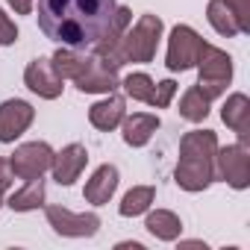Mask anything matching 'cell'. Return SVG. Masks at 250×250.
<instances>
[{"label": "cell", "instance_id": "30", "mask_svg": "<svg viewBox=\"0 0 250 250\" xmlns=\"http://www.w3.org/2000/svg\"><path fill=\"white\" fill-rule=\"evenodd\" d=\"M180 247H203V250H206L203 241H180Z\"/></svg>", "mask_w": 250, "mask_h": 250}, {"label": "cell", "instance_id": "20", "mask_svg": "<svg viewBox=\"0 0 250 250\" xmlns=\"http://www.w3.org/2000/svg\"><path fill=\"white\" fill-rule=\"evenodd\" d=\"M206 21H209V27H212L218 36H224V39L241 36V27H238L232 9L224 3V0H209V3H206Z\"/></svg>", "mask_w": 250, "mask_h": 250}, {"label": "cell", "instance_id": "1", "mask_svg": "<svg viewBox=\"0 0 250 250\" xmlns=\"http://www.w3.org/2000/svg\"><path fill=\"white\" fill-rule=\"evenodd\" d=\"M115 6V0H36V18L50 42L91 50L109 33Z\"/></svg>", "mask_w": 250, "mask_h": 250}, {"label": "cell", "instance_id": "13", "mask_svg": "<svg viewBox=\"0 0 250 250\" xmlns=\"http://www.w3.org/2000/svg\"><path fill=\"white\" fill-rule=\"evenodd\" d=\"M74 83H77V88H80L83 94H112V91L121 88L118 71L109 68V65H103L97 56H94V62L88 65V71H85L83 77H77Z\"/></svg>", "mask_w": 250, "mask_h": 250}, {"label": "cell", "instance_id": "23", "mask_svg": "<svg viewBox=\"0 0 250 250\" xmlns=\"http://www.w3.org/2000/svg\"><path fill=\"white\" fill-rule=\"evenodd\" d=\"M153 80H150V74H145V71H136V74H127L121 80V88H124V94H127L130 100H139V103H147L150 100V94H153Z\"/></svg>", "mask_w": 250, "mask_h": 250}, {"label": "cell", "instance_id": "15", "mask_svg": "<svg viewBox=\"0 0 250 250\" xmlns=\"http://www.w3.org/2000/svg\"><path fill=\"white\" fill-rule=\"evenodd\" d=\"M159 115H150V112H133V115H124L121 121V136H124V145L130 147H145L153 133L159 130Z\"/></svg>", "mask_w": 250, "mask_h": 250}, {"label": "cell", "instance_id": "5", "mask_svg": "<svg viewBox=\"0 0 250 250\" xmlns=\"http://www.w3.org/2000/svg\"><path fill=\"white\" fill-rule=\"evenodd\" d=\"M215 180H224L229 188H250V150L247 145H227L215 153Z\"/></svg>", "mask_w": 250, "mask_h": 250}, {"label": "cell", "instance_id": "9", "mask_svg": "<svg viewBox=\"0 0 250 250\" xmlns=\"http://www.w3.org/2000/svg\"><path fill=\"white\" fill-rule=\"evenodd\" d=\"M36 121V109L33 103L12 97L0 103V145H12L15 139H21Z\"/></svg>", "mask_w": 250, "mask_h": 250}, {"label": "cell", "instance_id": "4", "mask_svg": "<svg viewBox=\"0 0 250 250\" xmlns=\"http://www.w3.org/2000/svg\"><path fill=\"white\" fill-rule=\"evenodd\" d=\"M197 88L209 97V100H218L221 94H227V85L232 83V59L227 50L203 42L200 47V56H197Z\"/></svg>", "mask_w": 250, "mask_h": 250}, {"label": "cell", "instance_id": "2", "mask_svg": "<svg viewBox=\"0 0 250 250\" xmlns=\"http://www.w3.org/2000/svg\"><path fill=\"white\" fill-rule=\"evenodd\" d=\"M218 136L215 130H191L180 139V162L174 168V183L197 194L215 183V153H218Z\"/></svg>", "mask_w": 250, "mask_h": 250}, {"label": "cell", "instance_id": "12", "mask_svg": "<svg viewBox=\"0 0 250 250\" xmlns=\"http://www.w3.org/2000/svg\"><path fill=\"white\" fill-rule=\"evenodd\" d=\"M124 115H127V100H124L121 94H106L103 100H97L91 109H88V121H91V127L100 130V133H112L121 127V121Z\"/></svg>", "mask_w": 250, "mask_h": 250}, {"label": "cell", "instance_id": "28", "mask_svg": "<svg viewBox=\"0 0 250 250\" xmlns=\"http://www.w3.org/2000/svg\"><path fill=\"white\" fill-rule=\"evenodd\" d=\"M6 3L12 6L15 15H33V9H36V0H6Z\"/></svg>", "mask_w": 250, "mask_h": 250}, {"label": "cell", "instance_id": "7", "mask_svg": "<svg viewBox=\"0 0 250 250\" xmlns=\"http://www.w3.org/2000/svg\"><path fill=\"white\" fill-rule=\"evenodd\" d=\"M44 215L53 232L65 238H91L100 229L97 212H71L68 206H44Z\"/></svg>", "mask_w": 250, "mask_h": 250}, {"label": "cell", "instance_id": "24", "mask_svg": "<svg viewBox=\"0 0 250 250\" xmlns=\"http://www.w3.org/2000/svg\"><path fill=\"white\" fill-rule=\"evenodd\" d=\"M174 97H177V83H174V80H162V83L153 85V94H150L147 103H150L153 109H168Z\"/></svg>", "mask_w": 250, "mask_h": 250}, {"label": "cell", "instance_id": "17", "mask_svg": "<svg viewBox=\"0 0 250 250\" xmlns=\"http://www.w3.org/2000/svg\"><path fill=\"white\" fill-rule=\"evenodd\" d=\"M50 62H53V68H56V74L62 80H77V77H83L88 71V65L94 62V53L91 50L85 53L80 47H59L50 56Z\"/></svg>", "mask_w": 250, "mask_h": 250}, {"label": "cell", "instance_id": "3", "mask_svg": "<svg viewBox=\"0 0 250 250\" xmlns=\"http://www.w3.org/2000/svg\"><path fill=\"white\" fill-rule=\"evenodd\" d=\"M162 33H165V24L159 15H142L136 24H130V30L121 36V47H124V56H127V65L130 62H139V65H147L156 59V47L162 42Z\"/></svg>", "mask_w": 250, "mask_h": 250}, {"label": "cell", "instance_id": "14", "mask_svg": "<svg viewBox=\"0 0 250 250\" xmlns=\"http://www.w3.org/2000/svg\"><path fill=\"white\" fill-rule=\"evenodd\" d=\"M118 183H121L118 168L109 165V162L100 165V168L88 177V183H85V188H83L85 203H91V206H106V203L112 200V194L118 191Z\"/></svg>", "mask_w": 250, "mask_h": 250}, {"label": "cell", "instance_id": "16", "mask_svg": "<svg viewBox=\"0 0 250 250\" xmlns=\"http://www.w3.org/2000/svg\"><path fill=\"white\" fill-rule=\"evenodd\" d=\"M221 121L227 124V127L238 136V142L244 145L247 136H250V97L241 94V91L229 94L224 100V106H221Z\"/></svg>", "mask_w": 250, "mask_h": 250}, {"label": "cell", "instance_id": "8", "mask_svg": "<svg viewBox=\"0 0 250 250\" xmlns=\"http://www.w3.org/2000/svg\"><path fill=\"white\" fill-rule=\"evenodd\" d=\"M9 165H12V174L18 180L44 177L50 171V165H53V147L47 142H24L9 156Z\"/></svg>", "mask_w": 250, "mask_h": 250}, {"label": "cell", "instance_id": "10", "mask_svg": "<svg viewBox=\"0 0 250 250\" xmlns=\"http://www.w3.org/2000/svg\"><path fill=\"white\" fill-rule=\"evenodd\" d=\"M24 85H27L33 94H39L42 100H56V97H62V91H65V80L56 74L50 56H39V59H33V62L24 68Z\"/></svg>", "mask_w": 250, "mask_h": 250}, {"label": "cell", "instance_id": "11", "mask_svg": "<svg viewBox=\"0 0 250 250\" xmlns=\"http://www.w3.org/2000/svg\"><path fill=\"white\" fill-rule=\"evenodd\" d=\"M85 165H88V150H85V145H80V142H71V145H65L59 153H53V165H50V174H53V180L59 183V186H74L77 180H80V174L85 171Z\"/></svg>", "mask_w": 250, "mask_h": 250}, {"label": "cell", "instance_id": "25", "mask_svg": "<svg viewBox=\"0 0 250 250\" xmlns=\"http://www.w3.org/2000/svg\"><path fill=\"white\" fill-rule=\"evenodd\" d=\"M224 3L232 9L235 21L241 27V36H247L250 33V0H224Z\"/></svg>", "mask_w": 250, "mask_h": 250}, {"label": "cell", "instance_id": "26", "mask_svg": "<svg viewBox=\"0 0 250 250\" xmlns=\"http://www.w3.org/2000/svg\"><path fill=\"white\" fill-rule=\"evenodd\" d=\"M15 42H18V27H15V21L3 9H0V47H9Z\"/></svg>", "mask_w": 250, "mask_h": 250}, {"label": "cell", "instance_id": "22", "mask_svg": "<svg viewBox=\"0 0 250 250\" xmlns=\"http://www.w3.org/2000/svg\"><path fill=\"white\" fill-rule=\"evenodd\" d=\"M153 200H156V188L153 186H136V188H130L127 194H124L118 212H121V218H139V215H145L153 206Z\"/></svg>", "mask_w": 250, "mask_h": 250}, {"label": "cell", "instance_id": "27", "mask_svg": "<svg viewBox=\"0 0 250 250\" xmlns=\"http://www.w3.org/2000/svg\"><path fill=\"white\" fill-rule=\"evenodd\" d=\"M12 183H15L12 165H9V159H3V156H0V206L6 203V191L12 188Z\"/></svg>", "mask_w": 250, "mask_h": 250}, {"label": "cell", "instance_id": "18", "mask_svg": "<svg viewBox=\"0 0 250 250\" xmlns=\"http://www.w3.org/2000/svg\"><path fill=\"white\" fill-rule=\"evenodd\" d=\"M147 218H145V229L153 235V238H159V241H177L180 235H183V221H180V215L177 212H171V209H147L145 212Z\"/></svg>", "mask_w": 250, "mask_h": 250}, {"label": "cell", "instance_id": "19", "mask_svg": "<svg viewBox=\"0 0 250 250\" xmlns=\"http://www.w3.org/2000/svg\"><path fill=\"white\" fill-rule=\"evenodd\" d=\"M44 200H47L44 180H42V177H36V180H24V186H21L18 191H12V194H9L6 206H9L12 212H36V209H42V206H44Z\"/></svg>", "mask_w": 250, "mask_h": 250}, {"label": "cell", "instance_id": "29", "mask_svg": "<svg viewBox=\"0 0 250 250\" xmlns=\"http://www.w3.org/2000/svg\"><path fill=\"white\" fill-rule=\"evenodd\" d=\"M127 247H133V250H145L139 241H121V244H118V250H127Z\"/></svg>", "mask_w": 250, "mask_h": 250}, {"label": "cell", "instance_id": "21", "mask_svg": "<svg viewBox=\"0 0 250 250\" xmlns=\"http://www.w3.org/2000/svg\"><path fill=\"white\" fill-rule=\"evenodd\" d=\"M209 106H212V100H209L197 85H188L186 94L180 97V109H177V112H180L183 121H188V124H200V121H206Z\"/></svg>", "mask_w": 250, "mask_h": 250}, {"label": "cell", "instance_id": "6", "mask_svg": "<svg viewBox=\"0 0 250 250\" xmlns=\"http://www.w3.org/2000/svg\"><path fill=\"white\" fill-rule=\"evenodd\" d=\"M200 47H203V39L194 27L188 24H177L168 36V53H165V68L168 71H188L197 65V56H200Z\"/></svg>", "mask_w": 250, "mask_h": 250}]
</instances>
